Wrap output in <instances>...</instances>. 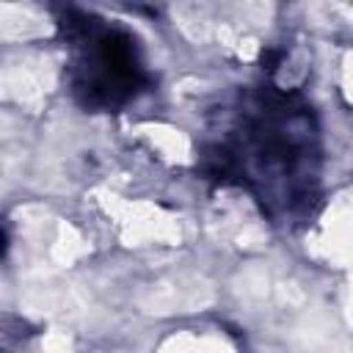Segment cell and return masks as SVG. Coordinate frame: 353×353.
Instances as JSON below:
<instances>
[{"label":"cell","instance_id":"cell-1","mask_svg":"<svg viewBox=\"0 0 353 353\" xmlns=\"http://www.w3.org/2000/svg\"><path fill=\"white\" fill-rule=\"evenodd\" d=\"M207 171L221 182L245 185L273 215L309 210L317 188L312 108L276 88L243 97L229 135L207 152Z\"/></svg>","mask_w":353,"mask_h":353},{"label":"cell","instance_id":"cell-2","mask_svg":"<svg viewBox=\"0 0 353 353\" xmlns=\"http://www.w3.org/2000/svg\"><path fill=\"white\" fill-rule=\"evenodd\" d=\"M69 41V85L91 110H116L130 102L146 74L135 52V41L116 28L91 17H66L61 22Z\"/></svg>","mask_w":353,"mask_h":353}]
</instances>
